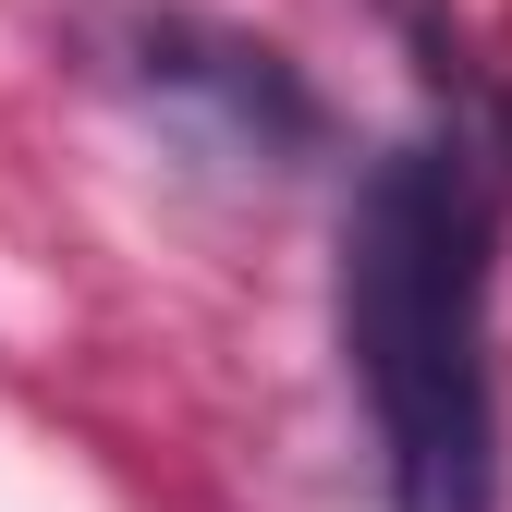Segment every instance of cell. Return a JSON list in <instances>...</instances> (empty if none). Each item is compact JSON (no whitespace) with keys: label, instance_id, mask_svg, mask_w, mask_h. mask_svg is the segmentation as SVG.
Instances as JSON below:
<instances>
[{"label":"cell","instance_id":"1","mask_svg":"<svg viewBox=\"0 0 512 512\" xmlns=\"http://www.w3.org/2000/svg\"><path fill=\"white\" fill-rule=\"evenodd\" d=\"M512 147L452 110L366 159L342 208V354L378 427L391 512H500V391H488V269H500Z\"/></svg>","mask_w":512,"mask_h":512},{"label":"cell","instance_id":"2","mask_svg":"<svg viewBox=\"0 0 512 512\" xmlns=\"http://www.w3.org/2000/svg\"><path fill=\"white\" fill-rule=\"evenodd\" d=\"M74 49L98 61V86L147 122L171 159H196L220 183H281L330 147V98L305 86V61L244 37L220 13H183V0H122L86 13Z\"/></svg>","mask_w":512,"mask_h":512}]
</instances>
